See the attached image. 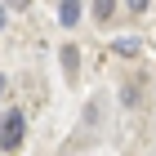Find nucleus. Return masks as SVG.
Masks as SVG:
<instances>
[{
	"label": "nucleus",
	"instance_id": "2",
	"mask_svg": "<svg viewBox=\"0 0 156 156\" xmlns=\"http://www.w3.org/2000/svg\"><path fill=\"white\" fill-rule=\"evenodd\" d=\"M58 23L62 27H76V23H80V0H62V5H58Z\"/></svg>",
	"mask_w": 156,
	"mask_h": 156
},
{
	"label": "nucleus",
	"instance_id": "5",
	"mask_svg": "<svg viewBox=\"0 0 156 156\" xmlns=\"http://www.w3.org/2000/svg\"><path fill=\"white\" fill-rule=\"evenodd\" d=\"M125 5H129V13H143L147 5H152V0H125Z\"/></svg>",
	"mask_w": 156,
	"mask_h": 156
},
{
	"label": "nucleus",
	"instance_id": "1",
	"mask_svg": "<svg viewBox=\"0 0 156 156\" xmlns=\"http://www.w3.org/2000/svg\"><path fill=\"white\" fill-rule=\"evenodd\" d=\"M23 138H27V120H23L18 107H9L5 116H0V152H18Z\"/></svg>",
	"mask_w": 156,
	"mask_h": 156
},
{
	"label": "nucleus",
	"instance_id": "7",
	"mask_svg": "<svg viewBox=\"0 0 156 156\" xmlns=\"http://www.w3.org/2000/svg\"><path fill=\"white\" fill-rule=\"evenodd\" d=\"M0 27H5V5H0Z\"/></svg>",
	"mask_w": 156,
	"mask_h": 156
},
{
	"label": "nucleus",
	"instance_id": "6",
	"mask_svg": "<svg viewBox=\"0 0 156 156\" xmlns=\"http://www.w3.org/2000/svg\"><path fill=\"white\" fill-rule=\"evenodd\" d=\"M27 5H31V0H9V9H27Z\"/></svg>",
	"mask_w": 156,
	"mask_h": 156
},
{
	"label": "nucleus",
	"instance_id": "3",
	"mask_svg": "<svg viewBox=\"0 0 156 156\" xmlns=\"http://www.w3.org/2000/svg\"><path fill=\"white\" fill-rule=\"evenodd\" d=\"M116 54H120V58H138V40H134V36L116 40Z\"/></svg>",
	"mask_w": 156,
	"mask_h": 156
},
{
	"label": "nucleus",
	"instance_id": "4",
	"mask_svg": "<svg viewBox=\"0 0 156 156\" xmlns=\"http://www.w3.org/2000/svg\"><path fill=\"white\" fill-rule=\"evenodd\" d=\"M112 9H116V0H94V18H112Z\"/></svg>",
	"mask_w": 156,
	"mask_h": 156
}]
</instances>
